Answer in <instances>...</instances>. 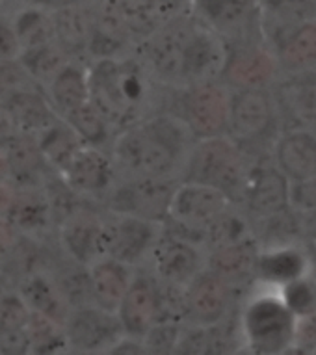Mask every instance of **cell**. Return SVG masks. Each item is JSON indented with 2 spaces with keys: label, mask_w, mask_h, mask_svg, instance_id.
Instances as JSON below:
<instances>
[{
  "label": "cell",
  "mask_w": 316,
  "mask_h": 355,
  "mask_svg": "<svg viewBox=\"0 0 316 355\" xmlns=\"http://www.w3.org/2000/svg\"><path fill=\"white\" fill-rule=\"evenodd\" d=\"M4 291H8V288H6V277H4L2 270H0V294H2Z\"/></svg>",
  "instance_id": "49"
},
{
  "label": "cell",
  "mask_w": 316,
  "mask_h": 355,
  "mask_svg": "<svg viewBox=\"0 0 316 355\" xmlns=\"http://www.w3.org/2000/svg\"><path fill=\"white\" fill-rule=\"evenodd\" d=\"M17 135H21L13 123L10 112L6 110V106L0 105V151H4V147L10 144V141L15 138Z\"/></svg>",
  "instance_id": "44"
},
{
  "label": "cell",
  "mask_w": 316,
  "mask_h": 355,
  "mask_svg": "<svg viewBox=\"0 0 316 355\" xmlns=\"http://www.w3.org/2000/svg\"><path fill=\"white\" fill-rule=\"evenodd\" d=\"M309 275V251L294 244H274L258 253L255 277L266 286L281 288Z\"/></svg>",
  "instance_id": "25"
},
{
  "label": "cell",
  "mask_w": 316,
  "mask_h": 355,
  "mask_svg": "<svg viewBox=\"0 0 316 355\" xmlns=\"http://www.w3.org/2000/svg\"><path fill=\"white\" fill-rule=\"evenodd\" d=\"M227 56V41L201 21H182L181 80L179 86L220 78Z\"/></svg>",
  "instance_id": "7"
},
{
  "label": "cell",
  "mask_w": 316,
  "mask_h": 355,
  "mask_svg": "<svg viewBox=\"0 0 316 355\" xmlns=\"http://www.w3.org/2000/svg\"><path fill=\"white\" fill-rule=\"evenodd\" d=\"M307 251H309V275L310 279L316 283V245L309 244Z\"/></svg>",
  "instance_id": "47"
},
{
  "label": "cell",
  "mask_w": 316,
  "mask_h": 355,
  "mask_svg": "<svg viewBox=\"0 0 316 355\" xmlns=\"http://www.w3.org/2000/svg\"><path fill=\"white\" fill-rule=\"evenodd\" d=\"M60 179L80 198H100L112 190L116 168L103 147L80 144L58 169Z\"/></svg>",
  "instance_id": "15"
},
{
  "label": "cell",
  "mask_w": 316,
  "mask_h": 355,
  "mask_svg": "<svg viewBox=\"0 0 316 355\" xmlns=\"http://www.w3.org/2000/svg\"><path fill=\"white\" fill-rule=\"evenodd\" d=\"M6 220L19 234L40 236L47 233L56 220L45 188H19Z\"/></svg>",
  "instance_id": "29"
},
{
  "label": "cell",
  "mask_w": 316,
  "mask_h": 355,
  "mask_svg": "<svg viewBox=\"0 0 316 355\" xmlns=\"http://www.w3.org/2000/svg\"><path fill=\"white\" fill-rule=\"evenodd\" d=\"M177 184L175 177H130L106 193V207L117 214L164 223Z\"/></svg>",
  "instance_id": "8"
},
{
  "label": "cell",
  "mask_w": 316,
  "mask_h": 355,
  "mask_svg": "<svg viewBox=\"0 0 316 355\" xmlns=\"http://www.w3.org/2000/svg\"><path fill=\"white\" fill-rule=\"evenodd\" d=\"M10 181L17 188H43L56 171L49 164L37 136L17 135L6 147Z\"/></svg>",
  "instance_id": "23"
},
{
  "label": "cell",
  "mask_w": 316,
  "mask_h": 355,
  "mask_svg": "<svg viewBox=\"0 0 316 355\" xmlns=\"http://www.w3.org/2000/svg\"><path fill=\"white\" fill-rule=\"evenodd\" d=\"M17 292L23 296L30 311L45 315L64 326L65 318L69 315V303L60 291L56 275L43 268H35L23 274L19 281Z\"/></svg>",
  "instance_id": "27"
},
{
  "label": "cell",
  "mask_w": 316,
  "mask_h": 355,
  "mask_svg": "<svg viewBox=\"0 0 316 355\" xmlns=\"http://www.w3.org/2000/svg\"><path fill=\"white\" fill-rule=\"evenodd\" d=\"M283 75L316 71V17L304 19L264 34Z\"/></svg>",
  "instance_id": "19"
},
{
  "label": "cell",
  "mask_w": 316,
  "mask_h": 355,
  "mask_svg": "<svg viewBox=\"0 0 316 355\" xmlns=\"http://www.w3.org/2000/svg\"><path fill=\"white\" fill-rule=\"evenodd\" d=\"M51 19L54 41L71 60L88 53L95 17L86 8L80 6V2L54 8Z\"/></svg>",
  "instance_id": "28"
},
{
  "label": "cell",
  "mask_w": 316,
  "mask_h": 355,
  "mask_svg": "<svg viewBox=\"0 0 316 355\" xmlns=\"http://www.w3.org/2000/svg\"><path fill=\"white\" fill-rule=\"evenodd\" d=\"M298 320L279 292H263L242 313V335L257 354H281L298 337Z\"/></svg>",
  "instance_id": "3"
},
{
  "label": "cell",
  "mask_w": 316,
  "mask_h": 355,
  "mask_svg": "<svg viewBox=\"0 0 316 355\" xmlns=\"http://www.w3.org/2000/svg\"><path fill=\"white\" fill-rule=\"evenodd\" d=\"M30 87H42L24 69L19 58L0 60V105L6 103L12 95L30 89Z\"/></svg>",
  "instance_id": "39"
},
{
  "label": "cell",
  "mask_w": 316,
  "mask_h": 355,
  "mask_svg": "<svg viewBox=\"0 0 316 355\" xmlns=\"http://www.w3.org/2000/svg\"><path fill=\"white\" fill-rule=\"evenodd\" d=\"M24 331H26V337H28L30 352L51 354V352L67 348L64 326L45 315H40V313L32 311Z\"/></svg>",
  "instance_id": "36"
},
{
  "label": "cell",
  "mask_w": 316,
  "mask_h": 355,
  "mask_svg": "<svg viewBox=\"0 0 316 355\" xmlns=\"http://www.w3.org/2000/svg\"><path fill=\"white\" fill-rule=\"evenodd\" d=\"M47 97L60 117L89 101L88 69L69 60L47 84Z\"/></svg>",
  "instance_id": "31"
},
{
  "label": "cell",
  "mask_w": 316,
  "mask_h": 355,
  "mask_svg": "<svg viewBox=\"0 0 316 355\" xmlns=\"http://www.w3.org/2000/svg\"><path fill=\"white\" fill-rule=\"evenodd\" d=\"M274 49L263 37L233 41L227 45L220 80L231 89H272L281 76Z\"/></svg>",
  "instance_id": "6"
},
{
  "label": "cell",
  "mask_w": 316,
  "mask_h": 355,
  "mask_svg": "<svg viewBox=\"0 0 316 355\" xmlns=\"http://www.w3.org/2000/svg\"><path fill=\"white\" fill-rule=\"evenodd\" d=\"M4 4H6V0H0V15H2V10H4Z\"/></svg>",
  "instance_id": "50"
},
{
  "label": "cell",
  "mask_w": 316,
  "mask_h": 355,
  "mask_svg": "<svg viewBox=\"0 0 316 355\" xmlns=\"http://www.w3.org/2000/svg\"><path fill=\"white\" fill-rule=\"evenodd\" d=\"M272 162L290 182L316 175V132L313 128H283L274 141Z\"/></svg>",
  "instance_id": "22"
},
{
  "label": "cell",
  "mask_w": 316,
  "mask_h": 355,
  "mask_svg": "<svg viewBox=\"0 0 316 355\" xmlns=\"http://www.w3.org/2000/svg\"><path fill=\"white\" fill-rule=\"evenodd\" d=\"M69 60V56L60 49V45L54 40L45 41L42 45L23 49L19 54V62L24 65V69L28 71L30 76L40 86L45 87Z\"/></svg>",
  "instance_id": "32"
},
{
  "label": "cell",
  "mask_w": 316,
  "mask_h": 355,
  "mask_svg": "<svg viewBox=\"0 0 316 355\" xmlns=\"http://www.w3.org/2000/svg\"><path fill=\"white\" fill-rule=\"evenodd\" d=\"M89 101L105 116L112 127L123 125L132 114L134 95L129 92V80L123 65L116 58H99L88 69Z\"/></svg>",
  "instance_id": "14"
},
{
  "label": "cell",
  "mask_w": 316,
  "mask_h": 355,
  "mask_svg": "<svg viewBox=\"0 0 316 355\" xmlns=\"http://www.w3.org/2000/svg\"><path fill=\"white\" fill-rule=\"evenodd\" d=\"M30 307L17 291H4L0 294V335L21 331L30 318Z\"/></svg>",
  "instance_id": "38"
},
{
  "label": "cell",
  "mask_w": 316,
  "mask_h": 355,
  "mask_svg": "<svg viewBox=\"0 0 316 355\" xmlns=\"http://www.w3.org/2000/svg\"><path fill=\"white\" fill-rule=\"evenodd\" d=\"M67 125L76 132V136L89 146L103 147L106 141L110 140V128L112 125L105 119L91 101H86L75 110L67 112L62 116Z\"/></svg>",
  "instance_id": "34"
},
{
  "label": "cell",
  "mask_w": 316,
  "mask_h": 355,
  "mask_svg": "<svg viewBox=\"0 0 316 355\" xmlns=\"http://www.w3.org/2000/svg\"><path fill=\"white\" fill-rule=\"evenodd\" d=\"M134 277L132 266L116 261L112 257H100L88 266L91 303L116 313L130 281Z\"/></svg>",
  "instance_id": "26"
},
{
  "label": "cell",
  "mask_w": 316,
  "mask_h": 355,
  "mask_svg": "<svg viewBox=\"0 0 316 355\" xmlns=\"http://www.w3.org/2000/svg\"><path fill=\"white\" fill-rule=\"evenodd\" d=\"M200 21L227 41L263 37V12L258 0H195Z\"/></svg>",
  "instance_id": "16"
},
{
  "label": "cell",
  "mask_w": 316,
  "mask_h": 355,
  "mask_svg": "<svg viewBox=\"0 0 316 355\" xmlns=\"http://www.w3.org/2000/svg\"><path fill=\"white\" fill-rule=\"evenodd\" d=\"M181 329L177 324L171 322H160L158 320L155 326L149 329L146 337H143V344L147 346V352H155V354H166L177 348L179 338H181Z\"/></svg>",
  "instance_id": "40"
},
{
  "label": "cell",
  "mask_w": 316,
  "mask_h": 355,
  "mask_svg": "<svg viewBox=\"0 0 316 355\" xmlns=\"http://www.w3.org/2000/svg\"><path fill=\"white\" fill-rule=\"evenodd\" d=\"M12 23L19 35V41H21V51L54 40L51 12L42 4L19 10L15 17L12 19Z\"/></svg>",
  "instance_id": "33"
},
{
  "label": "cell",
  "mask_w": 316,
  "mask_h": 355,
  "mask_svg": "<svg viewBox=\"0 0 316 355\" xmlns=\"http://www.w3.org/2000/svg\"><path fill=\"white\" fill-rule=\"evenodd\" d=\"M233 303V286L220 275L203 268L184 286L186 318L193 326H220Z\"/></svg>",
  "instance_id": "17"
},
{
  "label": "cell",
  "mask_w": 316,
  "mask_h": 355,
  "mask_svg": "<svg viewBox=\"0 0 316 355\" xmlns=\"http://www.w3.org/2000/svg\"><path fill=\"white\" fill-rule=\"evenodd\" d=\"M301 227L305 231V236L309 239V244L316 245V212H309V214H301Z\"/></svg>",
  "instance_id": "46"
},
{
  "label": "cell",
  "mask_w": 316,
  "mask_h": 355,
  "mask_svg": "<svg viewBox=\"0 0 316 355\" xmlns=\"http://www.w3.org/2000/svg\"><path fill=\"white\" fill-rule=\"evenodd\" d=\"M162 231L164 225L158 221L110 212L105 218V255L132 268L140 266L149 261Z\"/></svg>",
  "instance_id": "10"
},
{
  "label": "cell",
  "mask_w": 316,
  "mask_h": 355,
  "mask_svg": "<svg viewBox=\"0 0 316 355\" xmlns=\"http://www.w3.org/2000/svg\"><path fill=\"white\" fill-rule=\"evenodd\" d=\"M233 92L220 78L186 86L182 97V121L195 140L227 132Z\"/></svg>",
  "instance_id": "9"
},
{
  "label": "cell",
  "mask_w": 316,
  "mask_h": 355,
  "mask_svg": "<svg viewBox=\"0 0 316 355\" xmlns=\"http://www.w3.org/2000/svg\"><path fill=\"white\" fill-rule=\"evenodd\" d=\"M261 244L255 234L231 244L218 245L205 251V268L220 275L229 285L236 286L253 279L257 270Z\"/></svg>",
  "instance_id": "24"
},
{
  "label": "cell",
  "mask_w": 316,
  "mask_h": 355,
  "mask_svg": "<svg viewBox=\"0 0 316 355\" xmlns=\"http://www.w3.org/2000/svg\"><path fill=\"white\" fill-rule=\"evenodd\" d=\"M21 54V41L13 28L12 19L0 15V60L19 58Z\"/></svg>",
  "instance_id": "42"
},
{
  "label": "cell",
  "mask_w": 316,
  "mask_h": 355,
  "mask_svg": "<svg viewBox=\"0 0 316 355\" xmlns=\"http://www.w3.org/2000/svg\"><path fill=\"white\" fill-rule=\"evenodd\" d=\"M19 240H21V234L15 231L12 223L6 218H0V268L12 259Z\"/></svg>",
  "instance_id": "43"
},
{
  "label": "cell",
  "mask_w": 316,
  "mask_h": 355,
  "mask_svg": "<svg viewBox=\"0 0 316 355\" xmlns=\"http://www.w3.org/2000/svg\"><path fill=\"white\" fill-rule=\"evenodd\" d=\"M233 205L236 203L222 190L200 182L179 181L171 196L164 223L173 225V229H170L173 233L203 244L207 229Z\"/></svg>",
  "instance_id": "4"
},
{
  "label": "cell",
  "mask_w": 316,
  "mask_h": 355,
  "mask_svg": "<svg viewBox=\"0 0 316 355\" xmlns=\"http://www.w3.org/2000/svg\"><path fill=\"white\" fill-rule=\"evenodd\" d=\"M188 151L186 135L173 117L155 116L127 125L114 138L112 162L125 179L130 177H175Z\"/></svg>",
  "instance_id": "1"
},
{
  "label": "cell",
  "mask_w": 316,
  "mask_h": 355,
  "mask_svg": "<svg viewBox=\"0 0 316 355\" xmlns=\"http://www.w3.org/2000/svg\"><path fill=\"white\" fill-rule=\"evenodd\" d=\"M67 348L73 352H110L125 337L116 313L100 309L95 303L78 305L69 311L64 322Z\"/></svg>",
  "instance_id": "12"
},
{
  "label": "cell",
  "mask_w": 316,
  "mask_h": 355,
  "mask_svg": "<svg viewBox=\"0 0 316 355\" xmlns=\"http://www.w3.org/2000/svg\"><path fill=\"white\" fill-rule=\"evenodd\" d=\"M2 105L6 106L21 135H42L45 128L51 127L60 117L51 105L47 94L42 92V87L23 89L12 95Z\"/></svg>",
  "instance_id": "30"
},
{
  "label": "cell",
  "mask_w": 316,
  "mask_h": 355,
  "mask_svg": "<svg viewBox=\"0 0 316 355\" xmlns=\"http://www.w3.org/2000/svg\"><path fill=\"white\" fill-rule=\"evenodd\" d=\"M6 179H10L6 155H4V151H0V181H6Z\"/></svg>",
  "instance_id": "48"
},
{
  "label": "cell",
  "mask_w": 316,
  "mask_h": 355,
  "mask_svg": "<svg viewBox=\"0 0 316 355\" xmlns=\"http://www.w3.org/2000/svg\"><path fill=\"white\" fill-rule=\"evenodd\" d=\"M313 130H315V132H316V128H313Z\"/></svg>",
  "instance_id": "51"
},
{
  "label": "cell",
  "mask_w": 316,
  "mask_h": 355,
  "mask_svg": "<svg viewBox=\"0 0 316 355\" xmlns=\"http://www.w3.org/2000/svg\"><path fill=\"white\" fill-rule=\"evenodd\" d=\"M58 239L65 255L88 268L105 257V218L88 209L73 210L58 221Z\"/></svg>",
  "instance_id": "18"
},
{
  "label": "cell",
  "mask_w": 316,
  "mask_h": 355,
  "mask_svg": "<svg viewBox=\"0 0 316 355\" xmlns=\"http://www.w3.org/2000/svg\"><path fill=\"white\" fill-rule=\"evenodd\" d=\"M149 262L158 283L184 288L205 268V251L198 242L164 229L152 248Z\"/></svg>",
  "instance_id": "13"
},
{
  "label": "cell",
  "mask_w": 316,
  "mask_h": 355,
  "mask_svg": "<svg viewBox=\"0 0 316 355\" xmlns=\"http://www.w3.org/2000/svg\"><path fill=\"white\" fill-rule=\"evenodd\" d=\"M281 121L288 127L316 128V71L281 75L272 87Z\"/></svg>",
  "instance_id": "20"
},
{
  "label": "cell",
  "mask_w": 316,
  "mask_h": 355,
  "mask_svg": "<svg viewBox=\"0 0 316 355\" xmlns=\"http://www.w3.org/2000/svg\"><path fill=\"white\" fill-rule=\"evenodd\" d=\"M240 203L252 221H268L292 210L290 181L274 162L253 164L242 188Z\"/></svg>",
  "instance_id": "11"
},
{
  "label": "cell",
  "mask_w": 316,
  "mask_h": 355,
  "mask_svg": "<svg viewBox=\"0 0 316 355\" xmlns=\"http://www.w3.org/2000/svg\"><path fill=\"white\" fill-rule=\"evenodd\" d=\"M279 296L298 318L316 315V283L310 279V275L281 286Z\"/></svg>",
  "instance_id": "37"
},
{
  "label": "cell",
  "mask_w": 316,
  "mask_h": 355,
  "mask_svg": "<svg viewBox=\"0 0 316 355\" xmlns=\"http://www.w3.org/2000/svg\"><path fill=\"white\" fill-rule=\"evenodd\" d=\"M281 114L272 89H238L231 97L227 132L225 135L249 151L279 135Z\"/></svg>",
  "instance_id": "5"
},
{
  "label": "cell",
  "mask_w": 316,
  "mask_h": 355,
  "mask_svg": "<svg viewBox=\"0 0 316 355\" xmlns=\"http://www.w3.org/2000/svg\"><path fill=\"white\" fill-rule=\"evenodd\" d=\"M247 153L234 144L227 135L195 140L182 162L181 181H192L222 190L238 203L246 182Z\"/></svg>",
  "instance_id": "2"
},
{
  "label": "cell",
  "mask_w": 316,
  "mask_h": 355,
  "mask_svg": "<svg viewBox=\"0 0 316 355\" xmlns=\"http://www.w3.org/2000/svg\"><path fill=\"white\" fill-rule=\"evenodd\" d=\"M19 188L13 184L10 179L0 181V218H6L10 209L13 207V201L17 198Z\"/></svg>",
  "instance_id": "45"
},
{
  "label": "cell",
  "mask_w": 316,
  "mask_h": 355,
  "mask_svg": "<svg viewBox=\"0 0 316 355\" xmlns=\"http://www.w3.org/2000/svg\"><path fill=\"white\" fill-rule=\"evenodd\" d=\"M116 315L127 337L143 340L149 329L160 320L157 281L149 275L134 274Z\"/></svg>",
  "instance_id": "21"
},
{
  "label": "cell",
  "mask_w": 316,
  "mask_h": 355,
  "mask_svg": "<svg viewBox=\"0 0 316 355\" xmlns=\"http://www.w3.org/2000/svg\"><path fill=\"white\" fill-rule=\"evenodd\" d=\"M290 205L294 212H316V175L299 182H290Z\"/></svg>",
  "instance_id": "41"
},
{
  "label": "cell",
  "mask_w": 316,
  "mask_h": 355,
  "mask_svg": "<svg viewBox=\"0 0 316 355\" xmlns=\"http://www.w3.org/2000/svg\"><path fill=\"white\" fill-rule=\"evenodd\" d=\"M263 12V34L304 19L316 17V0H258Z\"/></svg>",
  "instance_id": "35"
}]
</instances>
